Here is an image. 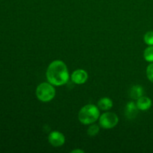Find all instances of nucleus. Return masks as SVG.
I'll return each mask as SVG.
<instances>
[{"instance_id": "f257e3e1", "label": "nucleus", "mask_w": 153, "mask_h": 153, "mask_svg": "<svg viewBox=\"0 0 153 153\" xmlns=\"http://www.w3.org/2000/svg\"><path fill=\"white\" fill-rule=\"evenodd\" d=\"M46 75L48 82L54 86L65 85L70 79L67 65L64 61L60 60H55L49 64Z\"/></svg>"}, {"instance_id": "f03ea898", "label": "nucleus", "mask_w": 153, "mask_h": 153, "mask_svg": "<svg viewBox=\"0 0 153 153\" xmlns=\"http://www.w3.org/2000/svg\"><path fill=\"white\" fill-rule=\"evenodd\" d=\"M100 108L98 106L93 104H88L82 107L78 115L79 121L84 125H91L94 123L100 118Z\"/></svg>"}, {"instance_id": "7ed1b4c3", "label": "nucleus", "mask_w": 153, "mask_h": 153, "mask_svg": "<svg viewBox=\"0 0 153 153\" xmlns=\"http://www.w3.org/2000/svg\"><path fill=\"white\" fill-rule=\"evenodd\" d=\"M54 85L49 82L40 84L36 89V96L40 101L48 102L52 101L55 96V89Z\"/></svg>"}, {"instance_id": "20e7f679", "label": "nucleus", "mask_w": 153, "mask_h": 153, "mask_svg": "<svg viewBox=\"0 0 153 153\" xmlns=\"http://www.w3.org/2000/svg\"><path fill=\"white\" fill-rule=\"evenodd\" d=\"M100 126L105 129H110L117 125L119 118L116 114L113 112H105L99 118Z\"/></svg>"}, {"instance_id": "39448f33", "label": "nucleus", "mask_w": 153, "mask_h": 153, "mask_svg": "<svg viewBox=\"0 0 153 153\" xmlns=\"http://www.w3.org/2000/svg\"><path fill=\"white\" fill-rule=\"evenodd\" d=\"M49 143L54 147H59L63 146L65 143V137L61 132L58 131H54L49 134L48 137Z\"/></svg>"}, {"instance_id": "423d86ee", "label": "nucleus", "mask_w": 153, "mask_h": 153, "mask_svg": "<svg viewBox=\"0 0 153 153\" xmlns=\"http://www.w3.org/2000/svg\"><path fill=\"white\" fill-rule=\"evenodd\" d=\"M88 79V74L85 70L79 69L72 73L71 80L73 83L76 85H82L85 83Z\"/></svg>"}, {"instance_id": "0eeeda50", "label": "nucleus", "mask_w": 153, "mask_h": 153, "mask_svg": "<svg viewBox=\"0 0 153 153\" xmlns=\"http://www.w3.org/2000/svg\"><path fill=\"white\" fill-rule=\"evenodd\" d=\"M138 108L134 102H129L126 106L125 114L128 119H134L138 113Z\"/></svg>"}, {"instance_id": "6e6552de", "label": "nucleus", "mask_w": 153, "mask_h": 153, "mask_svg": "<svg viewBox=\"0 0 153 153\" xmlns=\"http://www.w3.org/2000/svg\"><path fill=\"white\" fill-rule=\"evenodd\" d=\"M152 104V102L150 98H149L147 97H144V96H142L141 97L137 99V102H136L137 108L140 111L148 110V109H149L151 108Z\"/></svg>"}, {"instance_id": "1a4fd4ad", "label": "nucleus", "mask_w": 153, "mask_h": 153, "mask_svg": "<svg viewBox=\"0 0 153 153\" xmlns=\"http://www.w3.org/2000/svg\"><path fill=\"white\" fill-rule=\"evenodd\" d=\"M97 106L102 111H108L113 107V102L110 98L103 97L99 100Z\"/></svg>"}, {"instance_id": "9d476101", "label": "nucleus", "mask_w": 153, "mask_h": 153, "mask_svg": "<svg viewBox=\"0 0 153 153\" xmlns=\"http://www.w3.org/2000/svg\"><path fill=\"white\" fill-rule=\"evenodd\" d=\"M144 90L140 85H134L131 88L129 91V97L132 100H137L143 95Z\"/></svg>"}, {"instance_id": "9b49d317", "label": "nucleus", "mask_w": 153, "mask_h": 153, "mask_svg": "<svg viewBox=\"0 0 153 153\" xmlns=\"http://www.w3.org/2000/svg\"><path fill=\"white\" fill-rule=\"evenodd\" d=\"M143 58L148 62H153V46H149L143 52Z\"/></svg>"}, {"instance_id": "f8f14e48", "label": "nucleus", "mask_w": 153, "mask_h": 153, "mask_svg": "<svg viewBox=\"0 0 153 153\" xmlns=\"http://www.w3.org/2000/svg\"><path fill=\"white\" fill-rule=\"evenodd\" d=\"M100 131V127L99 126H97V124H91V126H89V128H88V134L91 137H94V136L97 135V134Z\"/></svg>"}, {"instance_id": "ddd939ff", "label": "nucleus", "mask_w": 153, "mask_h": 153, "mask_svg": "<svg viewBox=\"0 0 153 153\" xmlns=\"http://www.w3.org/2000/svg\"><path fill=\"white\" fill-rule=\"evenodd\" d=\"M143 39L146 44H147L148 46H153V31H150L146 32Z\"/></svg>"}, {"instance_id": "4468645a", "label": "nucleus", "mask_w": 153, "mask_h": 153, "mask_svg": "<svg viewBox=\"0 0 153 153\" xmlns=\"http://www.w3.org/2000/svg\"><path fill=\"white\" fill-rule=\"evenodd\" d=\"M146 76L147 79L150 81L152 83H153V62L149 64L146 67Z\"/></svg>"}, {"instance_id": "2eb2a0df", "label": "nucleus", "mask_w": 153, "mask_h": 153, "mask_svg": "<svg viewBox=\"0 0 153 153\" xmlns=\"http://www.w3.org/2000/svg\"><path fill=\"white\" fill-rule=\"evenodd\" d=\"M71 152L74 153V152H80V153H84L85 152V151L84 150H81V149H74V150L72 151Z\"/></svg>"}]
</instances>
